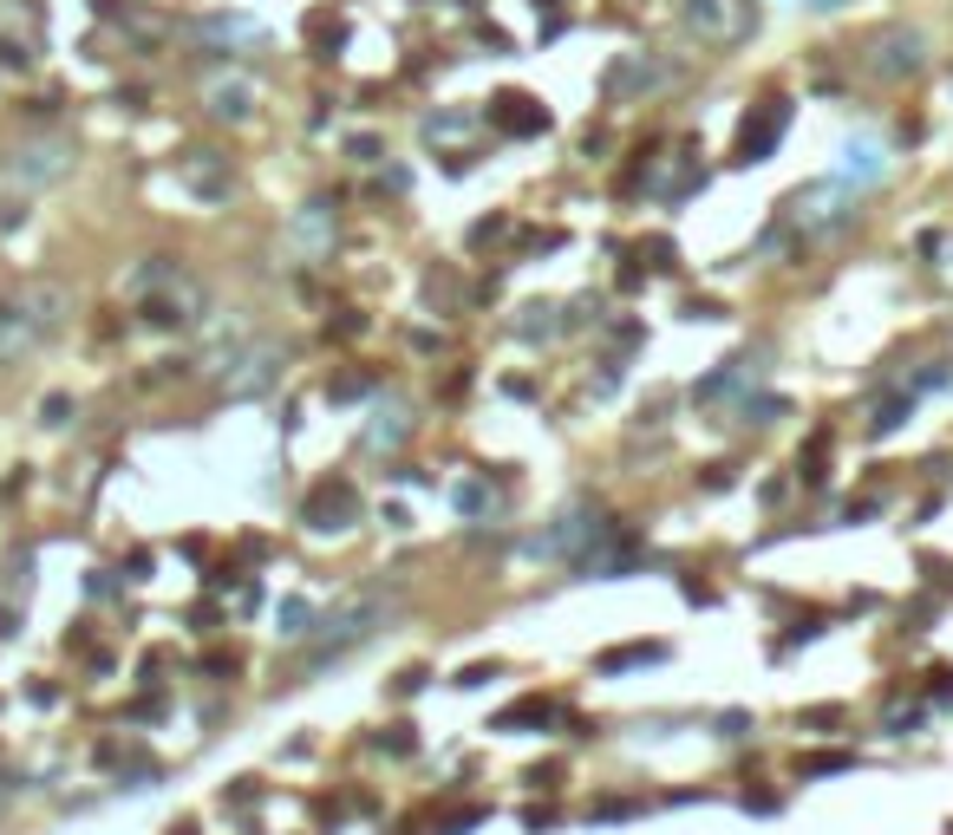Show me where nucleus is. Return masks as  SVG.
Returning a JSON list of instances; mask_svg holds the SVG:
<instances>
[{
  "instance_id": "obj_1",
  "label": "nucleus",
  "mask_w": 953,
  "mask_h": 835,
  "mask_svg": "<svg viewBox=\"0 0 953 835\" xmlns=\"http://www.w3.org/2000/svg\"><path fill=\"white\" fill-rule=\"evenodd\" d=\"M386 614H392V588H353V594H340L333 614H327L320 634H314V666L353 653L359 640H372V634L386 627Z\"/></svg>"
},
{
  "instance_id": "obj_2",
  "label": "nucleus",
  "mask_w": 953,
  "mask_h": 835,
  "mask_svg": "<svg viewBox=\"0 0 953 835\" xmlns=\"http://www.w3.org/2000/svg\"><path fill=\"white\" fill-rule=\"evenodd\" d=\"M72 163H78V150H72V137H59V131H39V137H20L7 157H0V170H7V183L20 189V196H33V189H52V183H65L72 176Z\"/></svg>"
},
{
  "instance_id": "obj_3",
  "label": "nucleus",
  "mask_w": 953,
  "mask_h": 835,
  "mask_svg": "<svg viewBox=\"0 0 953 835\" xmlns=\"http://www.w3.org/2000/svg\"><path fill=\"white\" fill-rule=\"evenodd\" d=\"M137 320L144 327H157V333H183V327H203L209 320V287L190 274V268H176L163 287H150V294H137Z\"/></svg>"
},
{
  "instance_id": "obj_4",
  "label": "nucleus",
  "mask_w": 953,
  "mask_h": 835,
  "mask_svg": "<svg viewBox=\"0 0 953 835\" xmlns=\"http://www.w3.org/2000/svg\"><path fill=\"white\" fill-rule=\"evenodd\" d=\"M281 372H288V353H281L274 340H248V346L216 372V385H222V398H268V392L281 385Z\"/></svg>"
},
{
  "instance_id": "obj_5",
  "label": "nucleus",
  "mask_w": 953,
  "mask_h": 835,
  "mask_svg": "<svg viewBox=\"0 0 953 835\" xmlns=\"http://www.w3.org/2000/svg\"><path fill=\"white\" fill-rule=\"evenodd\" d=\"M680 20H686V33L699 46H745L758 33V7L752 0H686Z\"/></svg>"
},
{
  "instance_id": "obj_6",
  "label": "nucleus",
  "mask_w": 953,
  "mask_h": 835,
  "mask_svg": "<svg viewBox=\"0 0 953 835\" xmlns=\"http://www.w3.org/2000/svg\"><path fill=\"white\" fill-rule=\"evenodd\" d=\"M863 65H869L876 78H889V85H902V78H915V72L928 65V39H921L915 26H882V33L869 39V52H863Z\"/></svg>"
},
{
  "instance_id": "obj_7",
  "label": "nucleus",
  "mask_w": 953,
  "mask_h": 835,
  "mask_svg": "<svg viewBox=\"0 0 953 835\" xmlns=\"http://www.w3.org/2000/svg\"><path fill=\"white\" fill-rule=\"evenodd\" d=\"M13 300H20L26 327L39 333V346H46V340H59V333H65V320H72V287H65V281H52V274L20 281V287H13Z\"/></svg>"
},
{
  "instance_id": "obj_8",
  "label": "nucleus",
  "mask_w": 953,
  "mask_h": 835,
  "mask_svg": "<svg viewBox=\"0 0 953 835\" xmlns=\"http://www.w3.org/2000/svg\"><path fill=\"white\" fill-rule=\"evenodd\" d=\"M575 568H582L588 581H621V575L640 568V536H627L621 523H601V536L575 555Z\"/></svg>"
},
{
  "instance_id": "obj_9",
  "label": "nucleus",
  "mask_w": 953,
  "mask_h": 835,
  "mask_svg": "<svg viewBox=\"0 0 953 835\" xmlns=\"http://www.w3.org/2000/svg\"><path fill=\"white\" fill-rule=\"evenodd\" d=\"M784 131H791V105L784 98H765L745 124H738V144H732V163H771V150L784 144Z\"/></svg>"
},
{
  "instance_id": "obj_10",
  "label": "nucleus",
  "mask_w": 953,
  "mask_h": 835,
  "mask_svg": "<svg viewBox=\"0 0 953 835\" xmlns=\"http://www.w3.org/2000/svg\"><path fill=\"white\" fill-rule=\"evenodd\" d=\"M248 340H255V327H248V314H242V307L209 314V320H203V346H196V359H190V366H196V372H222V366H229Z\"/></svg>"
},
{
  "instance_id": "obj_11",
  "label": "nucleus",
  "mask_w": 953,
  "mask_h": 835,
  "mask_svg": "<svg viewBox=\"0 0 953 835\" xmlns=\"http://www.w3.org/2000/svg\"><path fill=\"white\" fill-rule=\"evenodd\" d=\"M301 523H307V529H320V536L353 529V523H359V490H353L346 477L314 483V490H307V503H301Z\"/></svg>"
},
{
  "instance_id": "obj_12",
  "label": "nucleus",
  "mask_w": 953,
  "mask_h": 835,
  "mask_svg": "<svg viewBox=\"0 0 953 835\" xmlns=\"http://www.w3.org/2000/svg\"><path fill=\"white\" fill-rule=\"evenodd\" d=\"M176 183H183L196 202H229V189H235V163H229L222 150H183Z\"/></svg>"
},
{
  "instance_id": "obj_13",
  "label": "nucleus",
  "mask_w": 953,
  "mask_h": 835,
  "mask_svg": "<svg viewBox=\"0 0 953 835\" xmlns=\"http://www.w3.org/2000/svg\"><path fill=\"white\" fill-rule=\"evenodd\" d=\"M333 235H340V216H333V202H327V196L301 202V209H294V222H288V248H294L301 261L333 255Z\"/></svg>"
},
{
  "instance_id": "obj_14",
  "label": "nucleus",
  "mask_w": 953,
  "mask_h": 835,
  "mask_svg": "<svg viewBox=\"0 0 953 835\" xmlns=\"http://www.w3.org/2000/svg\"><path fill=\"white\" fill-rule=\"evenodd\" d=\"M601 523H608V516H601V509L582 496V503H569V509L555 516V529H549V536H536V549H549V555H569V562H575V555H582V549L601 536Z\"/></svg>"
},
{
  "instance_id": "obj_15",
  "label": "nucleus",
  "mask_w": 953,
  "mask_h": 835,
  "mask_svg": "<svg viewBox=\"0 0 953 835\" xmlns=\"http://www.w3.org/2000/svg\"><path fill=\"white\" fill-rule=\"evenodd\" d=\"M791 222L797 229H843L850 209H843V183H804L791 196Z\"/></svg>"
},
{
  "instance_id": "obj_16",
  "label": "nucleus",
  "mask_w": 953,
  "mask_h": 835,
  "mask_svg": "<svg viewBox=\"0 0 953 835\" xmlns=\"http://www.w3.org/2000/svg\"><path fill=\"white\" fill-rule=\"evenodd\" d=\"M203 111H209L216 124H248V118H255V85H248L242 72L209 78V85H203Z\"/></svg>"
},
{
  "instance_id": "obj_17",
  "label": "nucleus",
  "mask_w": 953,
  "mask_h": 835,
  "mask_svg": "<svg viewBox=\"0 0 953 835\" xmlns=\"http://www.w3.org/2000/svg\"><path fill=\"white\" fill-rule=\"evenodd\" d=\"M490 124H497L503 137H542V131H549V111H542L529 91H497V98H490Z\"/></svg>"
},
{
  "instance_id": "obj_18",
  "label": "nucleus",
  "mask_w": 953,
  "mask_h": 835,
  "mask_svg": "<svg viewBox=\"0 0 953 835\" xmlns=\"http://www.w3.org/2000/svg\"><path fill=\"white\" fill-rule=\"evenodd\" d=\"M26 353H39V333L26 327V314H20V300H13V287L0 294V372H13Z\"/></svg>"
},
{
  "instance_id": "obj_19",
  "label": "nucleus",
  "mask_w": 953,
  "mask_h": 835,
  "mask_svg": "<svg viewBox=\"0 0 953 835\" xmlns=\"http://www.w3.org/2000/svg\"><path fill=\"white\" fill-rule=\"evenodd\" d=\"M412 438V412L392 398V405H379L372 418H366V451H399Z\"/></svg>"
},
{
  "instance_id": "obj_20",
  "label": "nucleus",
  "mask_w": 953,
  "mask_h": 835,
  "mask_svg": "<svg viewBox=\"0 0 953 835\" xmlns=\"http://www.w3.org/2000/svg\"><path fill=\"white\" fill-rule=\"evenodd\" d=\"M647 85H667V65H660V59H647V52H627V59H614V72H608V91H647Z\"/></svg>"
},
{
  "instance_id": "obj_21",
  "label": "nucleus",
  "mask_w": 953,
  "mask_h": 835,
  "mask_svg": "<svg viewBox=\"0 0 953 835\" xmlns=\"http://www.w3.org/2000/svg\"><path fill=\"white\" fill-rule=\"evenodd\" d=\"M752 379H758V359H752V353H738V359H725L712 379H699V385H693V398H699V405H712V398H725V392H738V385H752Z\"/></svg>"
},
{
  "instance_id": "obj_22",
  "label": "nucleus",
  "mask_w": 953,
  "mask_h": 835,
  "mask_svg": "<svg viewBox=\"0 0 953 835\" xmlns=\"http://www.w3.org/2000/svg\"><path fill=\"white\" fill-rule=\"evenodd\" d=\"M653 660H667V647H660V640H634V647H608V653H595V673L614 679V673H634V666H653Z\"/></svg>"
},
{
  "instance_id": "obj_23",
  "label": "nucleus",
  "mask_w": 953,
  "mask_h": 835,
  "mask_svg": "<svg viewBox=\"0 0 953 835\" xmlns=\"http://www.w3.org/2000/svg\"><path fill=\"white\" fill-rule=\"evenodd\" d=\"M882 170H889L882 144H869V137H863V144H843V176H850V183H876Z\"/></svg>"
},
{
  "instance_id": "obj_24",
  "label": "nucleus",
  "mask_w": 953,
  "mask_h": 835,
  "mask_svg": "<svg viewBox=\"0 0 953 835\" xmlns=\"http://www.w3.org/2000/svg\"><path fill=\"white\" fill-rule=\"evenodd\" d=\"M555 333H562V307H555V300H529L523 320H516V340L536 346V340H555Z\"/></svg>"
},
{
  "instance_id": "obj_25",
  "label": "nucleus",
  "mask_w": 953,
  "mask_h": 835,
  "mask_svg": "<svg viewBox=\"0 0 953 835\" xmlns=\"http://www.w3.org/2000/svg\"><path fill=\"white\" fill-rule=\"evenodd\" d=\"M549 699H516V705H503L497 719H490V732H529V725H549Z\"/></svg>"
},
{
  "instance_id": "obj_26",
  "label": "nucleus",
  "mask_w": 953,
  "mask_h": 835,
  "mask_svg": "<svg viewBox=\"0 0 953 835\" xmlns=\"http://www.w3.org/2000/svg\"><path fill=\"white\" fill-rule=\"evenodd\" d=\"M281 640H314V607L307 601H281Z\"/></svg>"
},
{
  "instance_id": "obj_27",
  "label": "nucleus",
  "mask_w": 953,
  "mask_h": 835,
  "mask_svg": "<svg viewBox=\"0 0 953 835\" xmlns=\"http://www.w3.org/2000/svg\"><path fill=\"white\" fill-rule=\"evenodd\" d=\"M908 412H915V398H908V392H895V398H882V412L869 418V431H876V438H889V431H902V418H908Z\"/></svg>"
},
{
  "instance_id": "obj_28",
  "label": "nucleus",
  "mask_w": 953,
  "mask_h": 835,
  "mask_svg": "<svg viewBox=\"0 0 953 835\" xmlns=\"http://www.w3.org/2000/svg\"><path fill=\"white\" fill-rule=\"evenodd\" d=\"M856 758L850 751H810V758H797V777H836V771H850Z\"/></svg>"
},
{
  "instance_id": "obj_29",
  "label": "nucleus",
  "mask_w": 953,
  "mask_h": 835,
  "mask_svg": "<svg viewBox=\"0 0 953 835\" xmlns=\"http://www.w3.org/2000/svg\"><path fill=\"white\" fill-rule=\"evenodd\" d=\"M464 131H471L464 111H438V118H425V137H431V144H438V137H464Z\"/></svg>"
},
{
  "instance_id": "obj_30",
  "label": "nucleus",
  "mask_w": 953,
  "mask_h": 835,
  "mask_svg": "<svg viewBox=\"0 0 953 835\" xmlns=\"http://www.w3.org/2000/svg\"><path fill=\"white\" fill-rule=\"evenodd\" d=\"M784 412H791L784 398H745V425H758V431H765V425H778Z\"/></svg>"
},
{
  "instance_id": "obj_31",
  "label": "nucleus",
  "mask_w": 953,
  "mask_h": 835,
  "mask_svg": "<svg viewBox=\"0 0 953 835\" xmlns=\"http://www.w3.org/2000/svg\"><path fill=\"white\" fill-rule=\"evenodd\" d=\"M203 33H209V39H261V26H255V20H209Z\"/></svg>"
},
{
  "instance_id": "obj_32",
  "label": "nucleus",
  "mask_w": 953,
  "mask_h": 835,
  "mask_svg": "<svg viewBox=\"0 0 953 835\" xmlns=\"http://www.w3.org/2000/svg\"><path fill=\"white\" fill-rule=\"evenodd\" d=\"M39 425H52V431H65V425H72V398H65V392H52V398H39Z\"/></svg>"
},
{
  "instance_id": "obj_33",
  "label": "nucleus",
  "mask_w": 953,
  "mask_h": 835,
  "mask_svg": "<svg viewBox=\"0 0 953 835\" xmlns=\"http://www.w3.org/2000/svg\"><path fill=\"white\" fill-rule=\"evenodd\" d=\"M33 65V52H26V39H13V33H0V72H26Z\"/></svg>"
},
{
  "instance_id": "obj_34",
  "label": "nucleus",
  "mask_w": 953,
  "mask_h": 835,
  "mask_svg": "<svg viewBox=\"0 0 953 835\" xmlns=\"http://www.w3.org/2000/svg\"><path fill=\"white\" fill-rule=\"evenodd\" d=\"M497 235H510V216H490V222H477V229H471V248H490Z\"/></svg>"
},
{
  "instance_id": "obj_35",
  "label": "nucleus",
  "mask_w": 953,
  "mask_h": 835,
  "mask_svg": "<svg viewBox=\"0 0 953 835\" xmlns=\"http://www.w3.org/2000/svg\"><path fill=\"white\" fill-rule=\"evenodd\" d=\"M359 392H366V379H359V372H340V379H327V398H340V405H346V398H359Z\"/></svg>"
},
{
  "instance_id": "obj_36",
  "label": "nucleus",
  "mask_w": 953,
  "mask_h": 835,
  "mask_svg": "<svg viewBox=\"0 0 953 835\" xmlns=\"http://www.w3.org/2000/svg\"><path fill=\"white\" fill-rule=\"evenodd\" d=\"M484 503H490V490H484V483H457V509H464V516H477Z\"/></svg>"
},
{
  "instance_id": "obj_37",
  "label": "nucleus",
  "mask_w": 953,
  "mask_h": 835,
  "mask_svg": "<svg viewBox=\"0 0 953 835\" xmlns=\"http://www.w3.org/2000/svg\"><path fill=\"white\" fill-rule=\"evenodd\" d=\"M425 294H431V300H444V307H457V281H451V274H431V281H425Z\"/></svg>"
},
{
  "instance_id": "obj_38",
  "label": "nucleus",
  "mask_w": 953,
  "mask_h": 835,
  "mask_svg": "<svg viewBox=\"0 0 953 835\" xmlns=\"http://www.w3.org/2000/svg\"><path fill=\"white\" fill-rule=\"evenodd\" d=\"M640 255H653V268H673V242H667V235H653Z\"/></svg>"
},
{
  "instance_id": "obj_39",
  "label": "nucleus",
  "mask_w": 953,
  "mask_h": 835,
  "mask_svg": "<svg viewBox=\"0 0 953 835\" xmlns=\"http://www.w3.org/2000/svg\"><path fill=\"white\" fill-rule=\"evenodd\" d=\"M928 679H934V699H953V666H934Z\"/></svg>"
},
{
  "instance_id": "obj_40",
  "label": "nucleus",
  "mask_w": 953,
  "mask_h": 835,
  "mask_svg": "<svg viewBox=\"0 0 953 835\" xmlns=\"http://www.w3.org/2000/svg\"><path fill=\"white\" fill-rule=\"evenodd\" d=\"M346 150H353V157H359V163H372V157H379V137H353V144H346Z\"/></svg>"
},
{
  "instance_id": "obj_41",
  "label": "nucleus",
  "mask_w": 953,
  "mask_h": 835,
  "mask_svg": "<svg viewBox=\"0 0 953 835\" xmlns=\"http://www.w3.org/2000/svg\"><path fill=\"white\" fill-rule=\"evenodd\" d=\"M333 333H340V340H353V333H366V320H359V314H340V320H333Z\"/></svg>"
},
{
  "instance_id": "obj_42",
  "label": "nucleus",
  "mask_w": 953,
  "mask_h": 835,
  "mask_svg": "<svg viewBox=\"0 0 953 835\" xmlns=\"http://www.w3.org/2000/svg\"><path fill=\"white\" fill-rule=\"evenodd\" d=\"M719 738H745V712H725L719 719Z\"/></svg>"
},
{
  "instance_id": "obj_43",
  "label": "nucleus",
  "mask_w": 953,
  "mask_h": 835,
  "mask_svg": "<svg viewBox=\"0 0 953 835\" xmlns=\"http://www.w3.org/2000/svg\"><path fill=\"white\" fill-rule=\"evenodd\" d=\"M379 745H392V751L405 758V751H412V725H392V738H379Z\"/></svg>"
},
{
  "instance_id": "obj_44",
  "label": "nucleus",
  "mask_w": 953,
  "mask_h": 835,
  "mask_svg": "<svg viewBox=\"0 0 953 835\" xmlns=\"http://www.w3.org/2000/svg\"><path fill=\"white\" fill-rule=\"evenodd\" d=\"M797 7H810V13H843L850 0H797Z\"/></svg>"
}]
</instances>
